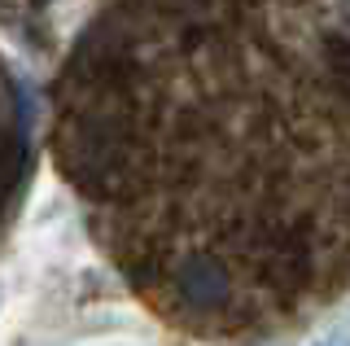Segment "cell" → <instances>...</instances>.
Returning a JSON list of instances; mask_svg holds the SVG:
<instances>
[{"instance_id":"obj_1","label":"cell","mask_w":350,"mask_h":346,"mask_svg":"<svg viewBox=\"0 0 350 346\" xmlns=\"http://www.w3.org/2000/svg\"><path fill=\"white\" fill-rule=\"evenodd\" d=\"M49 154L162 320L293 329L350 289V0H96Z\"/></svg>"},{"instance_id":"obj_2","label":"cell","mask_w":350,"mask_h":346,"mask_svg":"<svg viewBox=\"0 0 350 346\" xmlns=\"http://www.w3.org/2000/svg\"><path fill=\"white\" fill-rule=\"evenodd\" d=\"M31 176V105L9 53L0 49V237L14 219Z\"/></svg>"}]
</instances>
